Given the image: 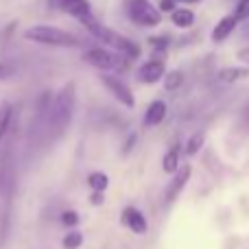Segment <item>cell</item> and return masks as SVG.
<instances>
[{
    "instance_id": "18",
    "label": "cell",
    "mask_w": 249,
    "mask_h": 249,
    "mask_svg": "<svg viewBox=\"0 0 249 249\" xmlns=\"http://www.w3.org/2000/svg\"><path fill=\"white\" fill-rule=\"evenodd\" d=\"M203 142H206V136H203V133H193L190 140H188V144H186V153L188 155L199 153V149L203 146Z\"/></svg>"
},
{
    "instance_id": "22",
    "label": "cell",
    "mask_w": 249,
    "mask_h": 249,
    "mask_svg": "<svg viewBox=\"0 0 249 249\" xmlns=\"http://www.w3.org/2000/svg\"><path fill=\"white\" fill-rule=\"evenodd\" d=\"M160 9H162V11H175L177 9V4L173 2V0H162V2H160Z\"/></svg>"
},
{
    "instance_id": "20",
    "label": "cell",
    "mask_w": 249,
    "mask_h": 249,
    "mask_svg": "<svg viewBox=\"0 0 249 249\" xmlns=\"http://www.w3.org/2000/svg\"><path fill=\"white\" fill-rule=\"evenodd\" d=\"M234 18L236 20H249V0H238L236 9H234Z\"/></svg>"
},
{
    "instance_id": "16",
    "label": "cell",
    "mask_w": 249,
    "mask_h": 249,
    "mask_svg": "<svg viewBox=\"0 0 249 249\" xmlns=\"http://www.w3.org/2000/svg\"><path fill=\"white\" fill-rule=\"evenodd\" d=\"M11 116H13V107L9 103L0 105V140L4 138V133H7L9 129V123H11Z\"/></svg>"
},
{
    "instance_id": "4",
    "label": "cell",
    "mask_w": 249,
    "mask_h": 249,
    "mask_svg": "<svg viewBox=\"0 0 249 249\" xmlns=\"http://www.w3.org/2000/svg\"><path fill=\"white\" fill-rule=\"evenodd\" d=\"M83 59L90 61L94 68L99 70H118L123 68V57L118 53H112L107 48H90L88 53H83Z\"/></svg>"
},
{
    "instance_id": "6",
    "label": "cell",
    "mask_w": 249,
    "mask_h": 249,
    "mask_svg": "<svg viewBox=\"0 0 249 249\" xmlns=\"http://www.w3.org/2000/svg\"><path fill=\"white\" fill-rule=\"evenodd\" d=\"M190 175H193V168H190L188 164H184V166H181L179 171L173 175L171 184L166 186V193H164V201H166V203H173V201H175V199L181 195V190L186 188V184H188Z\"/></svg>"
},
{
    "instance_id": "1",
    "label": "cell",
    "mask_w": 249,
    "mask_h": 249,
    "mask_svg": "<svg viewBox=\"0 0 249 249\" xmlns=\"http://www.w3.org/2000/svg\"><path fill=\"white\" fill-rule=\"evenodd\" d=\"M74 105H77V86H74V81H68L53 96L51 118H48V136L53 133V138H59L68 129V124L74 116Z\"/></svg>"
},
{
    "instance_id": "5",
    "label": "cell",
    "mask_w": 249,
    "mask_h": 249,
    "mask_svg": "<svg viewBox=\"0 0 249 249\" xmlns=\"http://www.w3.org/2000/svg\"><path fill=\"white\" fill-rule=\"evenodd\" d=\"M101 83H103L105 88H107L109 92H112L114 96H116V101H121V103L124 105V107H136V99H133V92L129 90L127 86L121 81V79L112 77V74H103L101 77Z\"/></svg>"
},
{
    "instance_id": "23",
    "label": "cell",
    "mask_w": 249,
    "mask_h": 249,
    "mask_svg": "<svg viewBox=\"0 0 249 249\" xmlns=\"http://www.w3.org/2000/svg\"><path fill=\"white\" fill-rule=\"evenodd\" d=\"M149 42L153 44V46H160V48H164V46H166V42H168V39H166V37H151Z\"/></svg>"
},
{
    "instance_id": "14",
    "label": "cell",
    "mask_w": 249,
    "mask_h": 249,
    "mask_svg": "<svg viewBox=\"0 0 249 249\" xmlns=\"http://www.w3.org/2000/svg\"><path fill=\"white\" fill-rule=\"evenodd\" d=\"M219 81L221 83H236V81H241V79H245V77H249V70L247 68H225V70H221L219 74Z\"/></svg>"
},
{
    "instance_id": "19",
    "label": "cell",
    "mask_w": 249,
    "mask_h": 249,
    "mask_svg": "<svg viewBox=\"0 0 249 249\" xmlns=\"http://www.w3.org/2000/svg\"><path fill=\"white\" fill-rule=\"evenodd\" d=\"M83 243V234L81 232H68L64 236V249H79Z\"/></svg>"
},
{
    "instance_id": "8",
    "label": "cell",
    "mask_w": 249,
    "mask_h": 249,
    "mask_svg": "<svg viewBox=\"0 0 249 249\" xmlns=\"http://www.w3.org/2000/svg\"><path fill=\"white\" fill-rule=\"evenodd\" d=\"M164 77V64L162 61H146L144 66H140V70H138V79H140L142 83H155L160 81V79Z\"/></svg>"
},
{
    "instance_id": "25",
    "label": "cell",
    "mask_w": 249,
    "mask_h": 249,
    "mask_svg": "<svg viewBox=\"0 0 249 249\" xmlns=\"http://www.w3.org/2000/svg\"><path fill=\"white\" fill-rule=\"evenodd\" d=\"M92 203H96V206H99V203H103V193H94V195H92Z\"/></svg>"
},
{
    "instance_id": "12",
    "label": "cell",
    "mask_w": 249,
    "mask_h": 249,
    "mask_svg": "<svg viewBox=\"0 0 249 249\" xmlns=\"http://www.w3.org/2000/svg\"><path fill=\"white\" fill-rule=\"evenodd\" d=\"M162 168H164V173H171V175H175L179 171V144H173L166 151V155L162 160Z\"/></svg>"
},
{
    "instance_id": "27",
    "label": "cell",
    "mask_w": 249,
    "mask_h": 249,
    "mask_svg": "<svg viewBox=\"0 0 249 249\" xmlns=\"http://www.w3.org/2000/svg\"><path fill=\"white\" fill-rule=\"evenodd\" d=\"M2 77H7V66L0 64V79H2Z\"/></svg>"
},
{
    "instance_id": "9",
    "label": "cell",
    "mask_w": 249,
    "mask_h": 249,
    "mask_svg": "<svg viewBox=\"0 0 249 249\" xmlns=\"http://www.w3.org/2000/svg\"><path fill=\"white\" fill-rule=\"evenodd\" d=\"M236 24H238V20L234 16L221 18V20L216 22L214 31H212V42H225V39H228L230 35L236 31Z\"/></svg>"
},
{
    "instance_id": "2",
    "label": "cell",
    "mask_w": 249,
    "mask_h": 249,
    "mask_svg": "<svg viewBox=\"0 0 249 249\" xmlns=\"http://www.w3.org/2000/svg\"><path fill=\"white\" fill-rule=\"evenodd\" d=\"M24 37L29 42H37V44H48V46H77L79 39L72 33L59 29V26H48V24H39V26H31L24 33Z\"/></svg>"
},
{
    "instance_id": "24",
    "label": "cell",
    "mask_w": 249,
    "mask_h": 249,
    "mask_svg": "<svg viewBox=\"0 0 249 249\" xmlns=\"http://www.w3.org/2000/svg\"><path fill=\"white\" fill-rule=\"evenodd\" d=\"M64 2H66V0H48V4H51L53 9H61V7H64Z\"/></svg>"
},
{
    "instance_id": "11",
    "label": "cell",
    "mask_w": 249,
    "mask_h": 249,
    "mask_svg": "<svg viewBox=\"0 0 249 249\" xmlns=\"http://www.w3.org/2000/svg\"><path fill=\"white\" fill-rule=\"evenodd\" d=\"M61 9L68 11L70 16L77 18V20H86V18L90 16V2H88V0H66Z\"/></svg>"
},
{
    "instance_id": "26",
    "label": "cell",
    "mask_w": 249,
    "mask_h": 249,
    "mask_svg": "<svg viewBox=\"0 0 249 249\" xmlns=\"http://www.w3.org/2000/svg\"><path fill=\"white\" fill-rule=\"evenodd\" d=\"M173 2H181V4H195V2H201V0H173Z\"/></svg>"
},
{
    "instance_id": "21",
    "label": "cell",
    "mask_w": 249,
    "mask_h": 249,
    "mask_svg": "<svg viewBox=\"0 0 249 249\" xmlns=\"http://www.w3.org/2000/svg\"><path fill=\"white\" fill-rule=\"evenodd\" d=\"M61 223L68 225V228H74V225L79 223V214L74 210H66L64 214H61Z\"/></svg>"
},
{
    "instance_id": "3",
    "label": "cell",
    "mask_w": 249,
    "mask_h": 249,
    "mask_svg": "<svg viewBox=\"0 0 249 249\" xmlns=\"http://www.w3.org/2000/svg\"><path fill=\"white\" fill-rule=\"evenodd\" d=\"M129 18L140 26H158L162 22V13L149 0H129Z\"/></svg>"
},
{
    "instance_id": "15",
    "label": "cell",
    "mask_w": 249,
    "mask_h": 249,
    "mask_svg": "<svg viewBox=\"0 0 249 249\" xmlns=\"http://www.w3.org/2000/svg\"><path fill=\"white\" fill-rule=\"evenodd\" d=\"M88 184H90V188L94 190V193H105L109 179H107V175H105V173H92V175L88 177Z\"/></svg>"
},
{
    "instance_id": "7",
    "label": "cell",
    "mask_w": 249,
    "mask_h": 249,
    "mask_svg": "<svg viewBox=\"0 0 249 249\" xmlns=\"http://www.w3.org/2000/svg\"><path fill=\"white\" fill-rule=\"evenodd\" d=\"M123 225H127L129 230H131L133 234H144L146 232V219H144V214H142L138 208H133V206H129V208H124L123 210Z\"/></svg>"
},
{
    "instance_id": "10",
    "label": "cell",
    "mask_w": 249,
    "mask_h": 249,
    "mask_svg": "<svg viewBox=\"0 0 249 249\" xmlns=\"http://www.w3.org/2000/svg\"><path fill=\"white\" fill-rule=\"evenodd\" d=\"M166 112L168 109H166V103H164V101H153L144 112V124L146 127H158L160 123H164Z\"/></svg>"
},
{
    "instance_id": "13",
    "label": "cell",
    "mask_w": 249,
    "mask_h": 249,
    "mask_svg": "<svg viewBox=\"0 0 249 249\" xmlns=\"http://www.w3.org/2000/svg\"><path fill=\"white\" fill-rule=\"evenodd\" d=\"M171 20H173V24L179 26V29H188V26H193V22H195V13L190 11V9L177 7L175 11L171 13Z\"/></svg>"
},
{
    "instance_id": "17",
    "label": "cell",
    "mask_w": 249,
    "mask_h": 249,
    "mask_svg": "<svg viewBox=\"0 0 249 249\" xmlns=\"http://www.w3.org/2000/svg\"><path fill=\"white\" fill-rule=\"evenodd\" d=\"M181 83H184V74H181L179 70H175V72H168L166 79H164V88H166L168 92H175L177 88H181Z\"/></svg>"
}]
</instances>
